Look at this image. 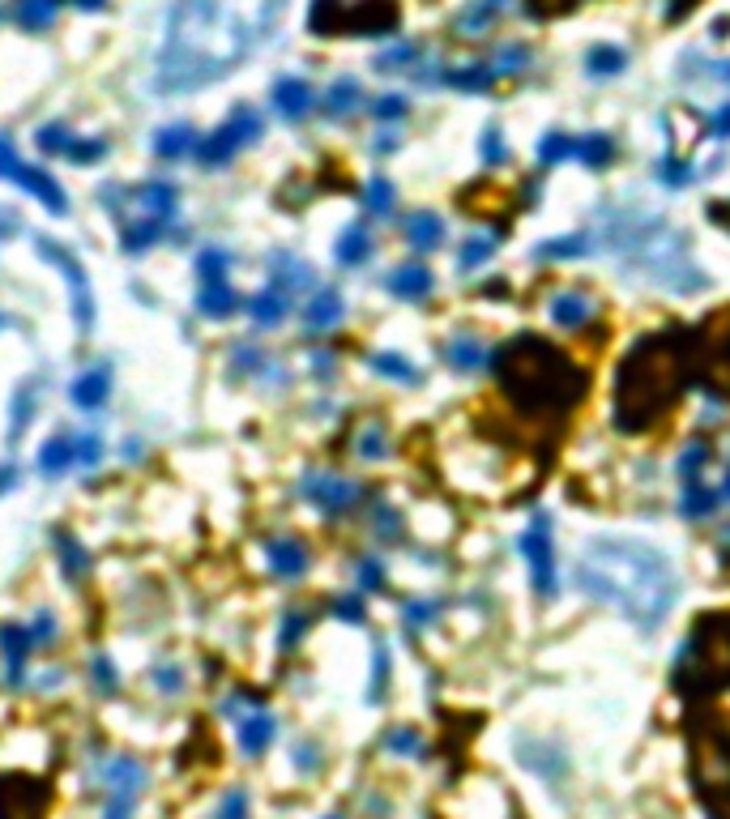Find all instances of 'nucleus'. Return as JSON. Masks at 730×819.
<instances>
[{
	"label": "nucleus",
	"mask_w": 730,
	"mask_h": 819,
	"mask_svg": "<svg viewBox=\"0 0 730 819\" xmlns=\"http://www.w3.org/2000/svg\"><path fill=\"white\" fill-rule=\"evenodd\" d=\"M389 201H393V188H389L385 180H372V188H368V210L385 214V210H389Z\"/></svg>",
	"instance_id": "obj_32"
},
{
	"label": "nucleus",
	"mask_w": 730,
	"mask_h": 819,
	"mask_svg": "<svg viewBox=\"0 0 730 819\" xmlns=\"http://www.w3.org/2000/svg\"><path fill=\"white\" fill-rule=\"evenodd\" d=\"M43 252L52 256V261H60V269H65V278L73 282V291H77V320H82V325H90V295H86V278H82V269H77V261H73L69 252L52 248V244H43Z\"/></svg>",
	"instance_id": "obj_15"
},
{
	"label": "nucleus",
	"mask_w": 730,
	"mask_h": 819,
	"mask_svg": "<svg viewBox=\"0 0 730 819\" xmlns=\"http://www.w3.org/2000/svg\"><path fill=\"white\" fill-rule=\"evenodd\" d=\"M214 819H248V794L244 790H231L227 798H222V807Z\"/></svg>",
	"instance_id": "obj_28"
},
{
	"label": "nucleus",
	"mask_w": 730,
	"mask_h": 819,
	"mask_svg": "<svg viewBox=\"0 0 730 819\" xmlns=\"http://www.w3.org/2000/svg\"><path fill=\"white\" fill-rule=\"evenodd\" d=\"M688 657H692L696 687H705V692H713V687H730V619L709 615L701 628L692 632Z\"/></svg>",
	"instance_id": "obj_5"
},
{
	"label": "nucleus",
	"mask_w": 730,
	"mask_h": 819,
	"mask_svg": "<svg viewBox=\"0 0 730 819\" xmlns=\"http://www.w3.org/2000/svg\"><path fill=\"white\" fill-rule=\"evenodd\" d=\"M274 103H278L282 116H304V111L312 107V90L299 82V77H287V82L274 86Z\"/></svg>",
	"instance_id": "obj_16"
},
{
	"label": "nucleus",
	"mask_w": 730,
	"mask_h": 819,
	"mask_svg": "<svg viewBox=\"0 0 730 819\" xmlns=\"http://www.w3.org/2000/svg\"><path fill=\"white\" fill-rule=\"evenodd\" d=\"M197 303H201V312H210V316H227V312H231L240 299H235V295H231L222 282H214V286H205Z\"/></svg>",
	"instance_id": "obj_25"
},
{
	"label": "nucleus",
	"mask_w": 730,
	"mask_h": 819,
	"mask_svg": "<svg viewBox=\"0 0 730 819\" xmlns=\"http://www.w3.org/2000/svg\"><path fill=\"white\" fill-rule=\"evenodd\" d=\"M329 819H338V815H329Z\"/></svg>",
	"instance_id": "obj_38"
},
{
	"label": "nucleus",
	"mask_w": 730,
	"mask_h": 819,
	"mask_svg": "<svg viewBox=\"0 0 730 819\" xmlns=\"http://www.w3.org/2000/svg\"><path fill=\"white\" fill-rule=\"evenodd\" d=\"M406 235L415 248H436L440 244V218L436 214H415L406 222Z\"/></svg>",
	"instance_id": "obj_19"
},
{
	"label": "nucleus",
	"mask_w": 730,
	"mask_h": 819,
	"mask_svg": "<svg viewBox=\"0 0 730 819\" xmlns=\"http://www.w3.org/2000/svg\"><path fill=\"white\" fill-rule=\"evenodd\" d=\"M590 69H598V73H615V69H624V56H620V52H611V47H594V52H590Z\"/></svg>",
	"instance_id": "obj_31"
},
{
	"label": "nucleus",
	"mask_w": 730,
	"mask_h": 819,
	"mask_svg": "<svg viewBox=\"0 0 730 819\" xmlns=\"http://www.w3.org/2000/svg\"><path fill=\"white\" fill-rule=\"evenodd\" d=\"M60 564H65L73 576L86 572V551H82V546H77L73 538H60Z\"/></svg>",
	"instance_id": "obj_30"
},
{
	"label": "nucleus",
	"mask_w": 730,
	"mask_h": 819,
	"mask_svg": "<svg viewBox=\"0 0 730 819\" xmlns=\"http://www.w3.org/2000/svg\"><path fill=\"white\" fill-rule=\"evenodd\" d=\"M0 175H5V180H13V184H22V188L30 192V197H39V201H43L52 214H65V210H69V197H65V192H60V184H56L47 171H39V167H26L22 158L13 154V146H9L5 137H0Z\"/></svg>",
	"instance_id": "obj_7"
},
{
	"label": "nucleus",
	"mask_w": 730,
	"mask_h": 819,
	"mask_svg": "<svg viewBox=\"0 0 730 819\" xmlns=\"http://www.w3.org/2000/svg\"><path fill=\"white\" fill-rule=\"evenodd\" d=\"M679 397V363L671 359V350L662 342H645L632 350V359L624 363L620 376V427L624 431H641L675 406Z\"/></svg>",
	"instance_id": "obj_3"
},
{
	"label": "nucleus",
	"mask_w": 730,
	"mask_h": 819,
	"mask_svg": "<svg viewBox=\"0 0 730 819\" xmlns=\"http://www.w3.org/2000/svg\"><path fill=\"white\" fill-rule=\"evenodd\" d=\"M39 146L52 150V154H69V150H73V137H69V128H43V133H39Z\"/></svg>",
	"instance_id": "obj_29"
},
{
	"label": "nucleus",
	"mask_w": 730,
	"mask_h": 819,
	"mask_svg": "<svg viewBox=\"0 0 730 819\" xmlns=\"http://www.w3.org/2000/svg\"><path fill=\"white\" fill-rule=\"evenodd\" d=\"M607 154H611V146H607V141H590V146L581 150V158H585V163H607Z\"/></svg>",
	"instance_id": "obj_34"
},
{
	"label": "nucleus",
	"mask_w": 730,
	"mask_h": 819,
	"mask_svg": "<svg viewBox=\"0 0 730 819\" xmlns=\"http://www.w3.org/2000/svg\"><path fill=\"white\" fill-rule=\"evenodd\" d=\"M483 355H479V350H474L470 342H462V346H453V363L457 367H474V363H479Z\"/></svg>",
	"instance_id": "obj_33"
},
{
	"label": "nucleus",
	"mask_w": 730,
	"mask_h": 819,
	"mask_svg": "<svg viewBox=\"0 0 730 819\" xmlns=\"http://www.w3.org/2000/svg\"><path fill=\"white\" fill-rule=\"evenodd\" d=\"M252 316H257L261 325H278V320L287 316V295H282V291H261L257 299H252Z\"/></svg>",
	"instance_id": "obj_21"
},
{
	"label": "nucleus",
	"mask_w": 730,
	"mask_h": 819,
	"mask_svg": "<svg viewBox=\"0 0 730 819\" xmlns=\"http://www.w3.org/2000/svg\"><path fill=\"white\" fill-rule=\"evenodd\" d=\"M269 568H274L282 581H295V576H304L308 568V551L299 542H269Z\"/></svg>",
	"instance_id": "obj_11"
},
{
	"label": "nucleus",
	"mask_w": 730,
	"mask_h": 819,
	"mask_svg": "<svg viewBox=\"0 0 730 819\" xmlns=\"http://www.w3.org/2000/svg\"><path fill=\"white\" fill-rule=\"evenodd\" d=\"M107 389H111L107 372H86L82 380L73 384V401H77L82 410H94V406H99V401L107 397Z\"/></svg>",
	"instance_id": "obj_18"
},
{
	"label": "nucleus",
	"mask_w": 730,
	"mask_h": 819,
	"mask_svg": "<svg viewBox=\"0 0 730 819\" xmlns=\"http://www.w3.org/2000/svg\"><path fill=\"white\" fill-rule=\"evenodd\" d=\"M269 738H274V717L269 713H248L240 721V747L248 751V756H261V751L269 747Z\"/></svg>",
	"instance_id": "obj_12"
},
{
	"label": "nucleus",
	"mask_w": 730,
	"mask_h": 819,
	"mask_svg": "<svg viewBox=\"0 0 730 819\" xmlns=\"http://www.w3.org/2000/svg\"><path fill=\"white\" fill-rule=\"evenodd\" d=\"M308 495L321 508L342 512V508H351L359 500V487L351 483V478H338V474H316V478H308Z\"/></svg>",
	"instance_id": "obj_10"
},
{
	"label": "nucleus",
	"mask_w": 730,
	"mask_h": 819,
	"mask_svg": "<svg viewBox=\"0 0 730 819\" xmlns=\"http://www.w3.org/2000/svg\"><path fill=\"white\" fill-rule=\"evenodd\" d=\"M188 146H193V128H184V124L163 128V133H158V154H163V158H180Z\"/></svg>",
	"instance_id": "obj_24"
},
{
	"label": "nucleus",
	"mask_w": 730,
	"mask_h": 819,
	"mask_svg": "<svg viewBox=\"0 0 730 819\" xmlns=\"http://www.w3.org/2000/svg\"><path fill=\"white\" fill-rule=\"evenodd\" d=\"M0 649H5V662L18 674L22 662L30 657V649H35V632L30 628H0Z\"/></svg>",
	"instance_id": "obj_17"
},
{
	"label": "nucleus",
	"mask_w": 730,
	"mask_h": 819,
	"mask_svg": "<svg viewBox=\"0 0 730 819\" xmlns=\"http://www.w3.org/2000/svg\"><path fill=\"white\" fill-rule=\"evenodd\" d=\"M338 316H342V299L333 295V291H325V295H316V299H312V308H308V325H312V329H329Z\"/></svg>",
	"instance_id": "obj_23"
},
{
	"label": "nucleus",
	"mask_w": 730,
	"mask_h": 819,
	"mask_svg": "<svg viewBox=\"0 0 730 819\" xmlns=\"http://www.w3.org/2000/svg\"><path fill=\"white\" fill-rule=\"evenodd\" d=\"M543 154H547V158H564V154H573V146H568V141H547Z\"/></svg>",
	"instance_id": "obj_36"
},
{
	"label": "nucleus",
	"mask_w": 730,
	"mask_h": 819,
	"mask_svg": "<svg viewBox=\"0 0 730 819\" xmlns=\"http://www.w3.org/2000/svg\"><path fill=\"white\" fill-rule=\"evenodd\" d=\"M551 316H555V325H560V329H577V325H585V320L594 316V303L585 299V295H573V291H564L560 299H555Z\"/></svg>",
	"instance_id": "obj_14"
},
{
	"label": "nucleus",
	"mask_w": 730,
	"mask_h": 819,
	"mask_svg": "<svg viewBox=\"0 0 730 819\" xmlns=\"http://www.w3.org/2000/svg\"><path fill=\"white\" fill-rule=\"evenodd\" d=\"M338 610H342V619H363V602H359V598L338 602Z\"/></svg>",
	"instance_id": "obj_35"
},
{
	"label": "nucleus",
	"mask_w": 730,
	"mask_h": 819,
	"mask_svg": "<svg viewBox=\"0 0 730 819\" xmlns=\"http://www.w3.org/2000/svg\"><path fill=\"white\" fill-rule=\"evenodd\" d=\"M692 781L713 819H730V726L718 717L701 721L692 743Z\"/></svg>",
	"instance_id": "obj_4"
},
{
	"label": "nucleus",
	"mask_w": 730,
	"mask_h": 819,
	"mask_svg": "<svg viewBox=\"0 0 730 819\" xmlns=\"http://www.w3.org/2000/svg\"><path fill=\"white\" fill-rule=\"evenodd\" d=\"M52 13H56V0H22L18 18H22V26L39 30V26H47V22H52Z\"/></svg>",
	"instance_id": "obj_27"
},
{
	"label": "nucleus",
	"mask_w": 730,
	"mask_h": 819,
	"mask_svg": "<svg viewBox=\"0 0 730 819\" xmlns=\"http://www.w3.org/2000/svg\"><path fill=\"white\" fill-rule=\"evenodd\" d=\"M521 555L530 559V572H534V589L538 593H551L555 589V555H551V538H547V521L538 517L526 538H521Z\"/></svg>",
	"instance_id": "obj_9"
},
{
	"label": "nucleus",
	"mask_w": 730,
	"mask_h": 819,
	"mask_svg": "<svg viewBox=\"0 0 730 819\" xmlns=\"http://www.w3.org/2000/svg\"><path fill=\"white\" fill-rule=\"evenodd\" d=\"M257 133H261V120L252 116V111H240V116H231L227 124L218 128V133H210V137L201 141L197 158H201V163H210V167H214V163H227V158L240 150V146H248V141L257 137Z\"/></svg>",
	"instance_id": "obj_8"
},
{
	"label": "nucleus",
	"mask_w": 730,
	"mask_h": 819,
	"mask_svg": "<svg viewBox=\"0 0 730 819\" xmlns=\"http://www.w3.org/2000/svg\"><path fill=\"white\" fill-rule=\"evenodd\" d=\"M368 252H372L368 235H363V231H346V239L338 244V261L342 265H359V261H368Z\"/></svg>",
	"instance_id": "obj_26"
},
{
	"label": "nucleus",
	"mask_w": 730,
	"mask_h": 819,
	"mask_svg": "<svg viewBox=\"0 0 730 819\" xmlns=\"http://www.w3.org/2000/svg\"><path fill=\"white\" fill-rule=\"evenodd\" d=\"M500 384L521 410H568L585 393V380L543 337H517L496 355Z\"/></svg>",
	"instance_id": "obj_2"
},
{
	"label": "nucleus",
	"mask_w": 730,
	"mask_h": 819,
	"mask_svg": "<svg viewBox=\"0 0 730 819\" xmlns=\"http://www.w3.org/2000/svg\"><path fill=\"white\" fill-rule=\"evenodd\" d=\"M69 461H73V440H69V436H56V440H47V444H43L39 465H43L47 474H60Z\"/></svg>",
	"instance_id": "obj_22"
},
{
	"label": "nucleus",
	"mask_w": 730,
	"mask_h": 819,
	"mask_svg": "<svg viewBox=\"0 0 730 819\" xmlns=\"http://www.w3.org/2000/svg\"><path fill=\"white\" fill-rule=\"evenodd\" d=\"M77 5H82V9H99L103 0H77Z\"/></svg>",
	"instance_id": "obj_37"
},
{
	"label": "nucleus",
	"mask_w": 730,
	"mask_h": 819,
	"mask_svg": "<svg viewBox=\"0 0 730 819\" xmlns=\"http://www.w3.org/2000/svg\"><path fill=\"white\" fill-rule=\"evenodd\" d=\"M389 291L398 299H423L427 291H432V273H427L423 265H406L389 278Z\"/></svg>",
	"instance_id": "obj_13"
},
{
	"label": "nucleus",
	"mask_w": 730,
	"mask_h": 819,
	"mask_svg": "<svg viewBox=\"0 0 730 819\" xmlns=\"http://www.w3.org/2000/svg\"><path fill=\"white\" fill-rule=\"evenodd\" d=\"M585 585H590V593L624 606L637 619H654L671 602V568H666V559H658L637 542L594 546L585 555Z\"/></svg>",
	"instance_id": "obj_1"
},
{
	"label": "nucleus",
	"mask_w": 730,
	"mask_h": 819,
	"mask_svg": "<svg viewBox=\"0 0 730 819\" xmlns=\"http://www.w3.org/2000/svg\"><path fill=\"white\" fill-rule=\"evenodd\" d=\"M713 504H718V495L705 487V478H688V491H684V512H688V517H709Z\"/></svg>",
	"instance_id": "obj_20"
},
{
	"label": "nucleus",
	"mask_w": 730,
	"mask_h": 819,
	"mask_svg": "<svg viewBox=\"0 0 730 819\" xmlns=\"http://www.w3.org/2000/svg\"><path fill=\"white\" fill-rule=\"evenodd\" d=\"M47 807H52V790L39 777H0V819H43Z\"/></svg>",
	"instance_id": "obj_6"
}]
</instances>
